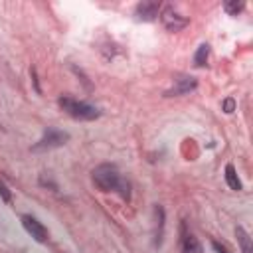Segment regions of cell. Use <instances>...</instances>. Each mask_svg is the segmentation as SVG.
I'll return each mask as SVG.
<instances>
[{
    "label": "cell",
    "mask_w": 253,
    "mask_h": 253,
    "mask_svg": "<svg viewBox=\"0 0 253 253\" xmlns=\"http://www.w3.org/2000/svg\"><path fill=\"white\" fill-rule=\"evenodd\" d=\"M93 182L103 192H119L125 200H128V196H130L128 182L121 178V172L113 164H99L93 170Z\"/></svg>",
    "instance_id": "cell-1"
},
{
    "label": "cell",
    "mask_w": 253,
    "mask_h": 253,
    "mask_svg": "<svg viewBox=\"0 0 253 253\" xmlns=\"http://www.w3.org/2000/svg\"><path fill=\"white\" fill-rule=\"evenodd\" d=\"M59 105L67 115H71L73 119H79V121H93L101 115V111L97 107H93L89 103H83V101H75L71 97H61Z\"/></svg>",
    "instance_id": "cell-2"
},
{
    "label": "cell",
    "mask_w": 253,
    "mask_h": 253,
    "mask_svg": "<svg viewBox=\"0 0 253 253\" xmlns=\"http://www.w3.org/2000/svg\"><path fill=\"white\" fill-rule=\"evenodd\" d=\"M69 140V134L59 130V128H47L43 132V136L40 138V142L34 146V150H49V148H57L61 144H65Z\"/></svg>",
    "instance_id": "cell-3"
},
{
    "label": "cell",
    "mask_w": 253,
    "mask_h": 253,
    "mask_svg": "<svg viewBox=\"0 0 253 253\" xmlns=\"http://www.w3.org/2000/svg\"><path fill=\"white\" fill-rule=\"evenodd\" d=\"M22 225H24V229L36 239V241H40V243H43V241H47V229L42 225V221H38L36 217H32V215H22Z\"/></svg>",
    "instance_id": "cell-4"
},
{
    "label": "cell",
    "mask_w": 253,
    "mask_h": 253,
    "mask_svg": "<svg viewBox=\"0 0 253 253\" xmlns=\"http://www.w3.org/2000/svg\"><path fill=\"white\" fill-rule=\"evenodd\" d=\"M162 24L166 26V30H170V32H178V30H182V28L188 24V18L180 16L172 6H168V8L162 12Z\"/></svg>",
    "instance_id": "cell-5"
},
{
    "label": "cell",
    "mask_w": 253,
    "mask_h": 253,
    "mask_svg": "<svg viewBox=\"0 0 253 253\" xmlns=\"http://www.w3.org/2000/svg\"><path fill=\"white\" fill-rule=\"evenodd\" d=\"M158 8H160V2H156V0L140 2V4H136L134 14H136V18H138V20L150 22V20H154V18L158 16Z\"/></svg>",
    "instance_id": "cell-6"
},
{
    "label": "cell",
    "mask_w": 253,
    "mask_h": 253,
    "mask_svg": "<svg viewBox=\"0 0 253 253\" xmlns=\"http://www.w3.org/2000/svg\"><path fill=\"white\" fill-rule=\"evenodd\" d=\"M192 89H196V79H194V77H180V79H176V85H174L170 91H166V97L184 95V93H188V91H192Z\"/></svg>",
    "instance_id": "cell-7"
},
{
    "label": "cell",
    "mask_w": 253,
    "mask_h": 253,
    "mask_svg": "<svg viewBox=\"0 0 253 253\" xmlns=\"http://www.w3.org/2000/svg\"><path fill=\"white\" fill-rule=\"evenodd\" d=\"M182 253H204V249L192 233H184L182 235Z\"/></svg>",
    "instance_id": "cell-8"
},
{
    "label": "cell",
    "mask_w": 253,
    "mask_h": 253,
    "mask_svg": "<svg viewBox=\"0 0 253 253\" xmlns=\"http://www.w3.org/2000/svg\"><path fill=\"white\" fill-rule=\"evenodd\" d=\"M235 235H237V241H239V245H241V251H243V253H253L251 237L245 233V229H243V227H237V229H235Z\"/></svg>",
    "instance_id": "cell-9"
},
{
    "label": "cell",
    "mask_w": 253,
    "mask_h": 253,
    "mask_svg": "<svg viewBox=\"0 0 253 253\" xmlns=\"http://www.w3.org/2000/svg\"><path fill=\"white\" fill-rule=\"evenodd\" d=\"M225 182H227V186H229L231 190H241V182H239L237 172H235V168H233L231 164L225 166Z\"/></svg>",
    "instance_id": "cell-10"
},
{
    "label": "cell",
    "mask_w": 253,
    "mask_h": 253,
    "mask_svg": "<svg viewBox=\"0 0 253 253\" xmlns=\"http://www.w3.org/2000/svg\"><path fill=\"white\" fill-rule=\"evenodd\" d=\"M245 8V2L243 0H227V2H223V10L227 12V14H231V16H237L241 10Z\"/></svg>",
    "instance_id": "cell-11"
},
{
    "label": "cell",
    "mask_w": 253,
    "mask_h": 253,
    "mask_svg": "<svg viewBox=\"0 0 253 253\" xmlns=\"http://www.w3.org/2000/svg\"><path fill=\"white\" fill-rule=\"evenodd\" d=\"M208 53H210V45H208V43H202V45L198 47L196 55H194V63H196L198 67L206 65V61H208Z\"/></svg>",
    "instance_id": "cell-12"
},
{
    "label": "cell",
    "mask_w": 253,
    "mask_h": 253,
    "mask_svg": "<svg viewBox=\"0 0 253 253\" xmlns=\"http://www.w3.org/2000/svg\"><path fill=\"white\" fill-rule=\"evenodd\" d=\"M233 109H235V101H233V99H225V101H223V111H225V113H231Z\"/></svg>",
    "instance_id": "cell-13"
},
{
    "label": "cell",
    "mask_w": 253,
    "mask_h": 253,
    "mask_svg": "<svg viewBox=\"0 0 253 253\" xmlns=\"http://www.w3.org/2000/svg\"><path fill=\"white\" fill-rule=\"evenodd\" d=\"M0 196L4 198V202H10V200H12V196H10V192H8V188H6V186H4L2 182H0Z\"/></svg>",
    "instance_id": "cell-14"
},
{
    "label": "cell",
    "mask_w": 253,
    "mask_h": 253,
    "mask_svg": "<svg viewBox=\"0 0 253 253\" xmlns=\"http://www.w3.org/2000/svg\"><path fill=\"white\" fill-rule=\"evenodd\" d=\"M211 245H213V249H215L217 253H229V251H227V247H225V245H219L217 241H211Z\"/></svg>",
    "instance_id": "cell-15"
}]
</instances>
